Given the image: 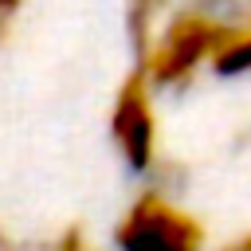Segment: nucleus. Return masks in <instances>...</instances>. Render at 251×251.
Segmentation results:
<instances>
[{
  "instance_id": "nucleus-1",
  "label": "nucleus",
  "mask_w": 251,
  "mask_h": 251,
  "mask_svg": "<svg viewBox=\"0 0 251 251\" xmlns=\"http://www.w3.org/2000/svg\"><path fill=\"white\" fill-rule=\"evenodd\" d=\"M114 239L122 251H200L204 227L188 212L161 200L157 192H145L126 212Z\"/></svg>"
},
{
  "instance_id": "nucleus-2",
  "label": "nucleus",
  "mask_w": 251,
  "mask_h": 251,
  "mask_svg": "<svg viewBox=\"0 0 251 251\" xmlns=\"http://www.w3.org/2000/svg\"><path fill=\"white\" fill-rule=\"evenodd\" d=\"M224 35H227V27L220 20H212L208 12H184L169 24L165 39L157 47H149V55L141 59V71L153 82H184L192 75V67L220 47Z\"/></svg>"
},
{
  "instance_id": "nucleus-3",
  "label": "nucleus",
  "mask_w": 251,
  "mask_h": 251,
  "mask_svg": "<svg viewBox=\"0 0 251 251\" xmlns=\"http://www.w3.org/2000/svg\"><path fill=\"white\" fill-rule=\"evenodd\" d=\"M110 133H114L122 157L133 169H149L157 129H153V106H149V90H145V71H137V75H129L122 82L114 114H110Z\"/></svg>"
},
{
  "instance_id": "nucleus-4",
  "label": "nucleus",
  "mask_w": 251,
  "mask_h": 251,
  "mask_svg": "<svg viewBox=\"0 0 251 251\" xmlns=\"http://www.w3.org/2000/svg\"><path fill=\"white\" fill-rule=\"evenodd\" d=\"M212 67L220 75H239L251 71V27H227L220 47L212 51Z\"/></svg>"
},
{
  "instance_id": "nucleus-5",
  "label": "nucleus",
  "mask_w": 251,
  "mask_h": 251,
  "mask_svg": "<svg viewBox=\"0 0 251 251\" xmlns=\"http://www.w3.org/2000/svg\"><path fill=\"white\" fill-rule=\"evenodd\" d=\"M161 8H165V0H129V39H133L141 59L149 55V27H153V16Z\"/></svg>"
},
{
  "instance_id": "nucleus-6",
  "label": "nucleus",
  "mask_w": 251,
  "mask_h": 251,
  "mask_svg": "<svg viewBox=\"0 0 251 251\" xmlns=\"http://www.w3.org/2000/svg\"><path fill=\"white\" fill-rule=\"evenodd\" d=\"M51 251H86V243H82V235H78V231H67Z\"/></svg>"
},
{
  "instance_id": "nucleus-7",
  "label": "nucleus",
  "mask_w": 251,
  "mask_h": 251,
  "mask_svg": "<svg viewBox=\"0 0 251 251\" xmlns=\"http://www.w3.org/2000/svg\"><path fill=\"white\" fill-rule=\"evenodd\" d=\"M16 8H20V0H0V27H4V20H8Z\"/></svg>"
},
{
  "instance_id": "nucleus-8",
  "label": "nucleus",
  "mask_w": 251,
  "mask_h": 251,
  "mask_svg": "<svg viewBox=\"0 0 251 251\" xmlns=\"http://www.w3.org/2000/svg\"><path fill=\"white\" fill-rule=\"evenodd\" d=\"M224 251H251V235H243V239H239V243H227V247H224Z\"/></svg>"
}]
</instances>
